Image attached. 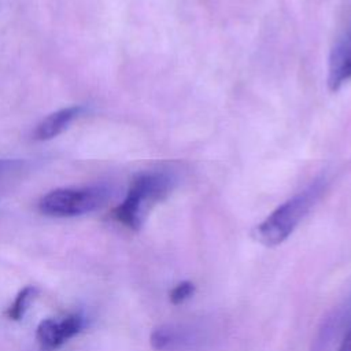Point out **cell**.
Instances as JSON below:
<instances>
[{"label":"cell","instance_id":"cell-6","mask_svg":"<svg viewBox=\"0 0 351 351\" xmlns=\"http://www.w3.org/2000/svg\"><path fill=\"white\" fill-rule=\"evenodd\" d=\"M351 80V29L333 47L329 58L328 86L337 90L343 84Z\"/></svg>","mask_w":351,"mask_h":351},{"label":"cell","instance_id":"cell-11","mask_svg":"<svg viewBox=\"0 0 351 351\" xmlns=\"http://www.w3.org/2000/svg\"><path fill=\"white\" fill-rule=\"evenodd\" d=\"M337 351H351V321H350V324L346 326L344 336H343L341 340H340V344H339Z\"/></svg>","mask_w":351,"mask_h":351},{"label":"cell","instance_id":"cell-8","mask_svg":"<svg viewBox=\"0 0 351 351\" xmlns=\"http://www.w3.org/2000/svg\"><path fill=\"white\" fill-rule=\"evenodd\" d=\"M348 317V313H343V310H339L329 315L319 328L318 335L314 339L311 351H332V347L339 336L340 329L346 324Z\"/></svg>","mask_w":351,"mask_h":351},{"label":"cell","instance_id":"cell-5","mask_svg":"<svg viewBox=\"0 0 351 351\" xmlns=\"http://www.w3.org/2000/svg\"><path fill=\"white\" fill-rule=\"evenodd\" d=\"M84 328V317L78 313L69 314L60 319H43L36 332V337L43 350L51 351L75 336Z\"/></svg>","mask_w":351,"mask_h":351},{"label":"cell","instance_id":"cell-10","mask_svg":"<svg viewBox=\"0 0 351 351\" xmlns=\"http://www.w3.org/2000/svg\"><path fill=\"white\" fill-rule=\"evenodd\" d=\"M193 292H195V285L189 281H182L171 289L170 300L174 304H180V303L185 302L186 299H189L193 295Z\"/></svg>","mask_w":351,"mask_h":351},{"label":"cell","instance_id":"cell-4","mask_svg":"<svg viewBox=\"0 0 351 351\" xmlns=\"http://www.w3.org/2000/svg\"><path fill=\"white\" fill-rule=\"evenodd\" d=\"M149 341L156 351H195L210 341V333L196 324H166L152 330Z\"/></svg>","mask_w":351,"mask_h":351},{"label":"cell","instance_id":"cell-2","mask_svg":"<svg viewBox=\"0 0 351 351\" xmlns=\"http://www.w3.org/2000/svg\"><path fill=\"white\" fill-rule=\"evenodd\" d=\"M319 192L321 184L317 182L280 204L254 228V240L265 247H276L284 243L311 210Z\"/></svg>","mask_w":351,"mask_h":351},{"label":"cell","instance_id":"cell-9","mask_svg":"<svg viewBox=\"0 0 351 351\" xmlns=\"http://www.w3.org/2000/svg\"><path fill=\"white\" fill-rule=\"evenodd\" d=\"M37 288L33 285H27L25 288H22L18 295L15 296L14 302L11 303V306L7 310V317L12 321H19L23 318V315L26 314L30 303L34 300L36 295H37Z\"/></svg>","mask_w":351,"mask_h":351},{"label":"cell","instance_id":"cell-3","mask_svg":"<svg viewBox=\"0 0 351 351\" xmlns=\"http://www.w3.org/2000/svg\"><path fill=\"white\" fill-rule=\"evenodd\" d=\"M110 196L103 185L82 188H58L44 195L38 208L49 217H77L101 207Z\"/></svg>","mask_w":351,"mask_h":351},{"label":"cell","instance_id":"cell-1","mask_svg":"<svg viewBox=\"0 0 351 351\" xmlns=\"http://www.w3.org/2000/svg\"><path fill=\"white\" fill-rule=\"evenodd\" d=\"M174 182V177L165 171L138 174L132 181L123 202L115 207L114 218L129 229L138 230L149 210L171 192Z\"/></svg>","mask_w":351,"mask_h":351},{"label":"cell","instance_id":"cell-7","mask_svg":"<svg viewBox=\"0 0 351 351\" xmlns=\"http://www.w3.org/2000/svg\"><path fill=\"white\" fill-rule=\"evenodd\" d=\"M85 108L82 106H70L49 114L36 126L33 132V138L38 141H47L59 136L69 128V125L75 118L82 114Z\"/></svg>","mask_w":351,"mask_h":351}]
</instances>
